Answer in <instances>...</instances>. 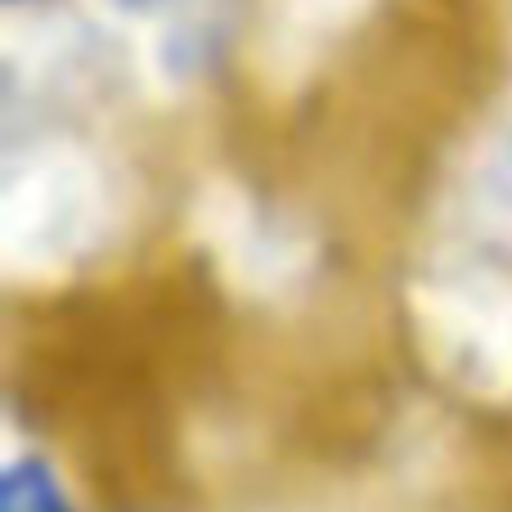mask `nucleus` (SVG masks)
Masks as SVG:
<instances>
[{"label": "nucleus", "mask_w": 512, "mask_h": 512, "mask_svg": "<svg viewBox=\"0 0 512 512\" xmlns=\"http://www.w3.org/2000/svg\"><path fill=\"white\" fill-rule=\"evenodd\" d=\"M0 512H72V504L41 459H18L0 477Z\"/></svg>", "instance_id": "f257e3e1"}]
</instances>
